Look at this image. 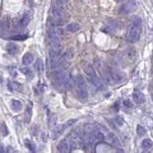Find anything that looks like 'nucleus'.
<instances>
[{
  "label": "nucleus",
  "mask_w": 153,
  "mask_h": 153,
  "mask_svg": "<svg viewBox=\"0 0 153 153\" xmlns=\"http://www.w3.org/2000/svg\"><path fill=\"white\" fill-rule=\"evenodd\" d=\"M142 33V21L140 18L136 17L130 22L127 28L126 39L130 43H135L140 39Z\"/></svg>",
  "instance_id": "obj_1"
},
{
  "label": "nucleus",
  "mask_w": 153,
  "mask_h": 153,
  "mask_svg": "<svg viewBox=\"0 0 153 153\" xmlns=\"http://www.w3.org/2000/svg\"><path fill=\"white\" fill-rule=\"evenodd\" d=\"M85 73H86L87 76L89 78L90 81H91L95 86H97V87L101 86V81L97 76L96 71H95L94 67H93L92 65H87V66L85 67Z\"/></svg>",
  "instance_id": "obj_2"
},
{
  "label": "nucleus",
  "mask_w": 153,
  "mask_h": 153,
  "mask_svg": "<svg viewBox=\"0 0 153 153\" xmlns=\"http://www.w3.org/2000/svg\"><path fill=\"white\" fill-rule=\"evenodd\" d=\"M135 7H136L135 1H133V0H131V1H127L121 5L119 12H120V13H121V15H127V13L133 12V11L135 10Z\"/></svg>",
  "instance_id": "obj_3"
},
{
  "label": "nucleus",
  "mask_w": 153,
  "mask_h": 153,
  "mask_svg": "<svg viewBox=\"0 0 153 153\" xmlns=\"http://www.w3.org/2000/svg\"><path fill=\"white\" fill-rule=\"evenodd\" d=\"M49 36H50L51 40L59 41V39H60V38L62 36V31L56 27H52L49 30Z\"/></svg>",
  "instance_id": "obj_4"
},
{
  "label": "nucleus",
  "mask_w": 153,
  "mask_h": 153,
  "mask_svg": "<svg viewBox=\"0 0 153 153\" xmlns=\"http://www.w3.org/2000/svg\"><path fill=\"white\" fill-rule=\"evenodd\" d=\"M75 84L76 86V90H83L87 91V83L85 79L83 76H78L75 79Z\"/></svg>",
  "instance_id": "obj_5"
},
{
  "label": "nucleus",
  "mask_w": 153,
  "mask_h": 153,
  "mask_svg": "<svg viewBox=\"0 0 153 153\" xmlns=\"http://www.w3.org/2000/svg\"><path fill=\"white\" fill-rule=\"evenodd\" d=\"M58 149L60 153H69V151H70L69 142L66 141V140H62L60 143L58 144Z\"/></svg>",
  "instance_id": "obj_6"
},
{
  "label": "nucleus",
  "mask_w": 153,
  "mask_h": 153,
  "mask_svg": "<svg viewBox=\"0 0 153 153\" xmlns=\"http://www.w3.org/2000/svg\"><path fill=\"white\" fill-rule=\"evenodd\" d=\"M74 84H75V80L72 78V76H67V75L65 76L63 83H62V87L67 90H69L72 88Z\"/></svg>",
  "instance_id": "obj_7"
},
{
  "label": "nucleus",
  "mask_w": 153,
  "mask_h": 153,
  "mask_svg": "<svg viewBox=\"0 0 153 153\" xmlns=\"http://www.w3.org/2000/svg\"><path fill=\"white\" fill-rule=\"evenodd\" d=\"M64 11L61 6L56 4V6H53L52 8V15L53 17H63Z\"/></svg>",
  "instance_id": "obj_8"
},
{
  "label": "nucleus",
  "mask_w": 153,
  "mask_h": 153,
  "mask_svg": "<svg viewBox=\"0 0 153 153\" xmlns=\"http://www.w3.org/2000/svg\"><path fill=\"white\" fill-rule=\"evenodd\" d=\"M133 100H134L136 103L141 104L144 103V95L142 92L136 90V91H134V93H133Z\"/></svg>",
  "instance_id": "obj_9"
},
{
  "label": "nucleus",
  "mask_w": 153,
  "mask_h": 153,
  "mask_svg": "<svg viewBox=\"0 0 153 153\" xmlns=\"http://www.w3.org/2000/svg\"><path fill=\"white\" fill-rule=\"evenodd\" d=\"M106 138H107V140L109 141V143L111 146H116V147H118L119 146H120V141H119V139L116 137L113 133H109V134L107 135Z\"/></svg>",
  "instance_id": "obj_10"
},
{
  "label": "nucleus",
  "mask_w": 153,
  "mask_h": 153,
  "mask_svg": "<svg viewBox=\"0 0 153 153\" xmlns=\"http://www.w3.org/2000/svg\"><path fill=\"white\" fill-rule=\"evenodd\" d=\"M11 107H12V110L13 112H20L22 110V103L17 100H13L12 103H11Z\"/></svg>",
  "instance_id": "obj_11"
},
{
  "label": "nucleus",
  "mask_w": 153,
  "mask_h": 153,
  "mask_svg": "<svg viewBox=\"0 0 153 153\" xmlns=\"http://www.w3.org/2000/svg\"><path fill=\"white\" fill-rule=\"evenodd\" d=\"M33 61H34V56L30 53L25 54V55L23 56V58H22V62H23L25 65L32 64Z\"/></svg>",
  "instance_id": "obj_12"
},
{
  "label": "nucleus",
  "mask_w": 153,
  "mask_h": 153,
  "mask_svg": "<svg viewBox=\"0 0 153 153\" xmlns=\"http://www.w3.org/2000/svg\"><path fill=\"white\" fill-rule=\"evenodd\" d=\"M79 29H80V26H79V24L75 23V22L67 24L66 26V30L70 33H76V31H79Z\"/></svg>",
  "instance_id": "obj_13"
},
{
  "label": "nucleus",
  "mask_w": 153,
  "mask_h": 153,
  "mask_svg": "<svg viewBox=\"0 0 153 153\" xmlns=\"http://www.w3.org/2000/svg\"><path fill=\"white\" fill-rule=\"evenodd\" d=\"M35 69L39 73H42L44 71V63L41 59H38L35 63Z\"/></svg>",
  "instance_id": "obj_14"
},
{
  "label": "nucleus",
  "mask_w": 153,
  "mask_h": 153,
  "mask_svg": "<svg viewBox=\"0 0 153 153\" xmlns=\"http://www.w3.org/2000/svg\"><path fill=\"white\" fill-rule=\"evenodd\" d=\"M63 17H52V20H51V24L53 25V27H58L59 25L63 24Z\"/></svg>",
  "instance_id": "obj_15"
},
{
  "label": "nucleus",
  "mask_w": 153,
  "mask_h": 153,
  "mask_svg": "<svg viewBox=\"0 0 153 153\" xmlns=\"http://www.w3.org/2000/svg\"><path fill=\"white\" fill-rule=\"evenodd\" d=\"M152 146H153V143L150 139H144V140L142 142V147H143L144 150H147Z\"/></svg>",
  "instance_id": "obj_16"
},
{
  "label": "nucleus",
  "mask_w": 153,
  "mask_h": 153,
  "mask_svg": "<svg viewBox=\"0 0 153 153\" xmlns=\"http://www.w3.org/2000/svg\"><path fill=\"white\" fill-rule=\"evenodd\" d=\"M65 129H66V127H65L64 124H61V125H58V127H56V131H55V135H54L55 139L59 137V136H60L62 133L64 132Z\"/></svg>",
  "instance_id": "obj_17"
},
{
  "label": "nucleus",
  "mask_w": 153,
  "mask_h": 153,
  "mask_svg": "<svg viewBox=\"0 0 153 153\" xmlns=\"http://www.w3.org/2000/svg\"><path fill=\"white\" fill-rule=\"evenodd\" d=\"M8 88H9L11 92H16L20 89V84L17 83H11L8 85Z\"/></svg>",
  "instance_id": "obj_18"
},
{
  "label": "nucleus",
  "mask_w": 153,
  "mask_h": 153,
  "mask_svg": "<svg viewBox=\"0 0 153 153\" xmlns=\"http://www.w3.org/2000/svg\"><path fill=\"white\" fill-rule=\"evenodd\" d=\"M7 51H8V53L11 54V55H15L16 53V51H17V47H16L15 44L9 43L7 45Z\"/></svg>",
  "instance_id": "obj_19"
},
{
  "label": "nucleus",
  "mask_w": 153,
  "mask_h": 153,
  "mask_svg": "<svg viewBox=\"0 0 153 153\" xmlns=\"http://www.w3.org/2000/svg\"><path fill=\"white\" fill-rule=\"evenodd\" d=\"M25 144H26V146L30 149L31 152H32V153H36V144L33 143V142L26 141V142H25Z\"/></svg>",
  "instance_id": "obj_20"
},
{
  "label": "nucleus",
  "mask_w": 153,
  "mask_h": 153,
  "mask_svg": "<svg viewBox=\"0 0 153 153\" xmlns=\"http://www.w3.org/2000/svg\"><path fill=\"white\" fill-rule=\"evenodd\" d=\"M56 114H51L49 116V119H48V124L49 126H54L56 123Z\"/></svg>",
  "instance_id": "obj_21"
},
{
  "label": "nucleus",
  "mask_w": 153,
  "mask_h": 153,
  "mask_svg": "<svg viewBox=\"0 0 153 153\" xmlns=\"http://www.w3.org/2000/svg\"><path fill=\"white\" fill-rule=\"evenodd\" d=\"M0 133H1L3 136L8 135V128H7L6 124H5L4 123H0Z\"/></svg>",
  "instance_id": "obj_22"
},
{
  "label": "nucleus",
  "mask_w": 153,
  "mask_h": 153,
  "mask_svg": "<svg viewBox=\"0 0 153 153\" xmlns=\"http://www.w3.org/2000/svg\"><path fill=\"white\" fill-rule=\"evenodd\" d=\"M29 22H30V16L28 15H24L23 17H22L21 20H20L21 25H22V26H27Z\"/></svg>",
  "instance_id": "obj_23"
},
{
  "label": "nucleus",
  "mask_w": 153,
  "mask_h": 153,
  "mask_svg": "<svg viewBox=\"0 0 153 153\" xmlns=\"http://www.w3.org/2000/svg\"><path fill=\"white\" fill-rule=\"evenodd\" d=\"M146 130L144 127H143L142 125H138L137 126V134L140 136V137H143L144 135H146Z\"/></svg>",
  "instance_id": "obj_24"
},
{
  "label": "nucleus",
  "mask_w": 153,
  "mask_h": 153,
  "mask_svg": "<svg viewBox=\"0 0 153 153\" xmlns=\"http://www.w3.org/2000/svg\"><path fill=\"white\" fill-rule=\"evenodd\" d=\"M107 26H108L109 31H114L116 29V27H117V23H116L115 20H110L109 23L107 24Z\"/></svg>",
  "instance_id": "obj_25"
},
{
  "label": "nucleus",
  "mask_w": 153,
  "mask_h": 153,
  "mask_svg": "<svg viewBox=\"0 0 153 153\" xmlns=\"http://www.w3.org/2000/svg\"><path fill=\"white\" fill-rule=\"evenodd\" d=\"M27 36H13V39H16V40H23V39H26Z\"/></svg>",
  "instance_id": "obj_26"
},
{
  "label": "nucleus",
  "mask_w": 153,
  "mask_h": 153,
  "mask_svg": "<svg viewBox=\"0 0 153 153\" xmlns=\"http://www.w3.org/2000/svg\"><path fill=\"white\" fill-rule=\"evenodd\" d=\"M20 71L23 74H26V75H28V74L30 73V70H29V68H21Z\"/></svg>",
  "instance_id": "obj_27"
},
{
  "label": "nucleus",
  "mask_w": 153,
  "mask_h": 153,
  "mask_svg": "<svg viewBox=\"0 0 153 153\" xmlns=\"http://www.w3.org/2000/svg\"><path fill=\"white\" fill-rule=\"evenodd\" d=\"M124 105H125V106H128V107H132V103H130V101H124Z\"/></svg>",
  "instance_id": "obj_28"
},
{
  "label": "nucleus",
  "mask_w": 153,
  "mask_h": 153,
  "mask_svg": "<svg viewBox=\"0 0 153 153\" xmlns=\"http://www.w3.org/2000/svg\"><path fill=\"white\" fill-rule=\"evenodd\" d=\"M0 153H5V149H4V146H2V144H0Z\"/></svg>",
  "instance_id": "obj_29"
},
{
  "label": "nucleus",
  "mask_w": 153,
  "mask_h": 153,
  "mask_svg": "<svg viewBox=\"0 0 153 153\" xmlns=\"http://www.w3.org/2000/svg\"><path fill=\"white\" fill-rule=\"evenodd\" d=\"M116 153H125L124 152V150H123V149H117V151H116Z\"/></svg>",
  "instance_id": "obj_30"
},
{
  "label": "nucleus",
  "mask_w": 153,
  "mask_h": 153,
  "mask_svg": "<svg viewBox=\"0 0 153 153\" xmlns=\"http://www.w3.org/2000/svg\"><path fill=\"white\" fill-rule=\"evenodd\" d=\"M3 81V74L0 72V83H2Z\"/></svg>",
  "instance_id": "obj_31"
},
{
  "label": "nucleus",
  "mask_w": 153,
  "mask_h": 153,
  "mask_svg": "<svg viewBox=\"0 0 153 153\" xmlns=\"http://www.w3.org/2000/svg\"><path fill=\"white\" fill-rule=\"evenodd\" d=\"M3 29V23H2V21H0V31Z\"/></svg>",
  "instance_id": "obj_32"
},
{
  "label": "nucleus",
  "mask_w": 153,
  "mask_h": 153,
  "mask_svg": "<svg viewBox=\"0 0 153 153\" xmlns=\"http://www.w3.org/2000/svg\"><path fill=\"white\" fill-rule=\"evenodd\" d=\"M142 153H151V152H150L149 150H144V151L142 152Z\"/></svg>",
  "instance_id": "obj_33"
}]
</instances>
